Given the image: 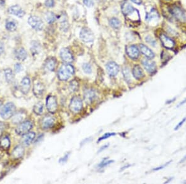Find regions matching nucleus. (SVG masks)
Instances as JSON below:
<instances>
[{
	"mask_svg": "<svg viewBox=\"0 0 186 184\" xmlns=\"http://www.w3.org/2000/svg\"><path fill=\"white\" fill-rule=\"evenodd\" d=\"M74 74V68L71 65H62L58 72V77L61 81H66Z\"/></svg>",
	"mask_w": 186,
	"mask_h": 184,
	"instance_id": "f257e3e1",
	"label": "nucleus"
},
{
	"mask_svg": "<svg viewBox=\"0 0 186 184\" xmlns=\"http://www.w3.org/2000/svg\"><path fill=\"white\" fill-rule=\"evenodd\" d=\"M16 112V106L12 102L6 104L0 112V115L4 120H7L12 117Z\"/></svg>",
	"mask_w": 186,
	"mask_h": 184,
	"instance_id": "f03ea898",
	"label": "nucleus"
},
{
	"mask_svg": "<svg viewBox=\"0 0 186 184\" xmlns=\"http://www.w3.org/2000/svg\"><path fill=\"white\" fill-rule=\"evenodd\" d=\"M33 127V123L30 120L24 121L19 125L16 129V132L18 135H24L29 132Z\"/></svg>",
	"mask_w": 186,
	"mask_h": 184,
	"instance_id": "7ed1b4c3",
	"label": "nucleus"
},
{
	"mask_svg": "<svg viewBox=\"0 0 186 184\" xmlns=\"http://www.w3.org/2000/svg\"><path fill=\"white\" fill-rule=\"evenodd\" d=\"M28 24L36 31H41L43 28V22L41 18L36 16H32L29 17Z\"/></svg>",
	"mask_w": 186,
	"mask_h": 184,
	"instance_id": "20e7f679",
	"label": "nucleus"
},
{
	"mask_svg": "<svg viewBox=\"0 0 186 184\" xmlns=\"http://www.w3.org/2000/svg\"><path fill=\"white\" fill-rule=\"evenodd\" d=\"M83 107V102L80 98L78 96H75L71 100L69 108V110L72 112L78 113L82 109Z\"/></svg>",
	"mask_w": 186,
	"mask_h": 184,
	"instance_id": "39448f33",
	"label": "nucleus"
},
{
	"mask_svg": "<svg viewBox=\"0 0 186 184\" xmlns=\"http://www.w3.org/2000/svg\"><path fill=\"white\" fill-rule=\"evenodd\" d=\"M46 106L48 111L52 113H54L57 111L58 108V104L55 96H48L46 100Z\"/></svg>",
	"mask_w": 186,
	"mask_h": 184,
	"instance_id": "423d86ee",
	"label": "nucleus"
},
{
	"mask_svg": "<svg viewBox=\"0 0 186 184\" xmlns=\"http://www.w3.org/2000/svg\"><path fill=\"white\" fill-rule=\"evenodd\" d=\"M80 38L81 39L86 43L91 42L94 40V37L93 32L87 28H83L80 32Z\"/></svg>",
	"mask_w": 186,
	"mask_h": 184,
	"instance_id": "0eeeda50",
	"label": "nucleus"
},
{
	"mask_svg": "<svg viewBox=\"0 0 186 184\" xmlns=\"http://www.w3.org/2000/svg\"><path fill=\"white\" fill-rule=\"evenodd\" d=\"M142 64L146 71L150 74H154L156 72V65L155 61L147 59L142 60Z\"/></svg>",
	"mask_w": 186,
	"mask_h": 184,
	"instance_id": "6e6552de",
	"label": "nucleus"
},
{
	"mask_svg": "<svg viewBox=\"0 0 186 184\" xmlns=\"http://www.w3.org/2000/svg\"><path fill=\"white\" fill-rule=\"evenodd\" d=\"M170 11L173 16L180 21H185L186 20V17L184 13L181 9L178 6H173L170 9Z\"/></svg>",
	"mask_w": 186,
	"mask_h": 184,
	"instance_id": "1a4fd4ad",
	"label": "nucleus"
},
{
	"mask_svg": "<svg viewBox=\"0 0 186 184\" xmlns=\"http://www.w3.org/2000/svg\"><path fill=\"white\" fill-rule=\"evenodd\" d=\"M126 52L128 56L133 60L137 59L140 56V51L138 47L135 45H131L127 47Z\"/></svg>",
	"mask_w": 186,
	"mask_h": 184,
	"instance_id": "9d476101",
	"label": "nucleus"
},
{
	"mask_svg": "<svg viewBox=\"0 0 186 184\" xmlns=\"http://www.w3.org/2000/svg\"><path fill=\"white\" fill-rule=\"evenodd\" d=\"M55 120L50 115L44 117L41 121V127L43 130H47L52 128L54 125Z\"/></svg>",
	"mask_w": 186,
	"mask_h": 184,
	"instance_id": "9b49d317",
	"label": "nucleus"
},
{
	"mask_svg": "<svg viewBox=\"0 0 186 184\" xmlns=\"http://www.w3.org/2000/svg\"><path fill=\"white\" fill-rule=\"evenodd\" d=\"M8 12L9 13L13 14L18 17H20V18L21 17H22L25 14L24 10H22V8L20 6L17 4L12 6L9 8Z\"/></svg>",
	"mask_w": 186,
	"mask_h": 184,
	"instance_id": "f8f14e48",
	"label": "nucleus"
},
{
	"mask_svg": "<svg viewBox=\"0 0 186 184\" xmlns=\"http://www.w3.org/2000/svg\"><path fill=\"white\" fill-rule=\"evenodd\" d=\"M106 69H107L108 74L111 76H116L119 71V67L118 65L115 62H113V61H111L106 65Z\"/></svg>",
	"mask_w": 186,
	"mask_h": 184,
	"instance_id": "ddd939ff",
	"label": "nucleus"
},
{
	"mask_svg": "<svg viewBox=\"0 0 186 184\" xmlns=\"http://www.w3.org/2000/svg\"><path fill=\"white\" fill-rule=\"evenodd\" d=\"M60 57L64 62L67 63L72 62L73 60V56L72 54H71L70 51L66 48L61 49L60 51Z\"/></svg>",
	"mask_w": 186,
	"mask_h": 184,
	"instance_id": "4468645a",
	"label": "nucleus"
},
{
	"mask_svg": "<svg viewBox=\"0 0 186 184\" xmlns=\"http://www.w3.org/2000/svg\"><path fill=\"white\" fill-rule=\"evenodd\" d=\"M160 40L163 46L167 49H173L175 45V43L173 39L166 36L164 34H161L160 36Z\"/></svg>",
	"mask_w": 186,
	"mask_h": 184,
	"instance_id": "2eb2a0df",
	"label": "nucleus"
},
{
	"mask_svg": "<svg viewBox=\"0 0 186 184\" xmlns=\"http://www.w3.org/2000/svg\"><path fill=\"white\" fill-rule=\"evenodd\" d=\"M31 88V80L28 77H25L22 79L21 83L20 89L24 94H27Z\"/></svg>",
	"mask_w": 186,
	"mask_h": 184,
	"instance_id": "dca6fc26",
	"label": "nucleus"
},
{
	"mask_svg": "<svg viewBox=\"0 0 186 184\" xmlns=\"http://www.w3.org/2000/svg\"><path fill=\"white\" fill-rule=\"evenodd\" d=\"M10 139L7 135L0 137V149L3 151H7L10 147Z\"/></svg>",
	"mask_w": 186,
	"mask_h": 184,
	"instance_id": "f3484780",
	"label": "nucleus"
},
{
	"mask_svg": "<svg viewBox=\"0 0 186 184\" xmlns=\"http://www.w3.org/2000/svg\"><path fill=\"white\" fill-rule=\"evenodd\" d=\"M96 98V94L93 89H86L84 92V99L86 103L93 102Z\"/></svg>",
	"mask_w": 186,
	"mask_h": 184,
	"instance_id": "a211bd4d",
	"label": "nucleus"
},
{
	"mask_svg": "<svg viewBox=\"0 0 186 184\" xmlns=\"http://www.w3.org/2000/svg\"><path fill=\"white\" fill-rule=\"evenodd\" d=\"M24 154V147L21 145L16 146L11 153V156L14 159H20L23 156Z\"/></svg>",
	"mask_w": 186,
	"mask_h": 184,
	"instance_id": "6ab92c4d",
	"label": "nucleus"
},
{
	"mask_svg": "<svg viewBox=\"0 0 186 184\" xmlns=\"http://www.w3.org/2000/svg\"><path fill=\"white\" fill-rule=\"evenodd\" d=\"M135 11V9L128 2H125L122 6V13L126 17L132 14Z\"/></svg>",
	"mask_w": 186,
	"mask_h": 184,
	"instance_id": "aec40b11",
	"label": "nucleus"
},
{
	"mask_svg": "<svg viewBox=\"0 0 186 184\" xmlns=\"http://www.w3.org/2000/svg\"><path fill=\"white\" fill-rule=\"evenodd\" d=\"M35 137L34 132H29L24 135L22 139V144L24 146H29L34 141Z\"/></svg>",
	"mask_w": 186,
	"mask_h": 184,
	"instance_id": "412c9836",
	"label": "nucleus"
},
{
	"mask_svg": "<svg viewBox=\"0 0 186 184\" xmlns=\"http://www.w3.org/2000/svg\"><path fill=\"white\" fill-rule=\"evenodd\" d=\"M57 64V61L54 58H48L45 64H44V68L49 72L54 71Z\"/></svg>",
	"mask_w": 186,
	"mask_h": 184,
	"instance_id": "4be33fe9",
	"label": "nucleus"
},
{
	"mask_svg": "<svg viewBox=\"0 0 186 184\" xmlns=\"http://www.w3.org/2000/svg\"><path fill=\"white\" fill-rule=\"evenodd\" d=\"M140 48L141 53H142L147 58L152 59L155 57V54L145 45L140 44Z\"/></svg>",
	"mask_w": 186,
	"mask_h": 184,
	"instance_id": "5701e85b",
	"label": "nucleus"
},
{
	"mask_svg": "<svg viewBox=\"0 0 186 184\" xmlns=\"http://www.w3.org/2000/svg\"><path fill=\"white\" fill-rule=\"evenodd\" d=\"M6 28L10 32L15 31L17 28V22L13 18L7 19L6 22Z\"/></svg>",
	"mask_w": 186,
	"mask_h": 184,
	"instance_id": "b1692460",
	"label": "nucleus"
},
{
	"mask_svg": "<svg viewBox=\"0 0 186 184\" xmlns=\"http://www.w3.org/2000/svg\"><path fill=\"white\" fill-rule=\"evenodd\" d=\"M15 57L17 60L24 61L28 57V54L24 48H19L15 51Z\"/></svg>",
	"mask_w": 186,
	"mask_h": 184,
	"instance_id": "393cba45",
	"label": "nucleus"
},
{
	"mask_svg": "<svg viewBox=\"0 0 186 184\" xmlns=\"http://www.w3.org/2000/svg\"><path fill=\"white\" fill-rule=\"evenodd\" d=\"M133 75L137 80H140L143 77V72L141 68L139 65H135L133 68Z\"/></svg>",
	"mask_w": 186,
	"mask_h": 184,
	"instance_id": "a878e982",
	"label": "nucleus"
},
{
	"mask_svg": "<svg viewBox=\"0 0 186 184\" xmlns=\"http://www.w3.org/2000/svg\"><path fill=\"white\" fill-rule=\"evenodd\" d=\"M12 121L13 124H18L23 121L24 118L25 117V114L23 112H19L17 113H14Z\"/></svg>",
	"mask_w": 186,
	"mask_h": 184,
	"instance_id": "bb28decb",
	"label": "nucleus"
},
{
	"mask_svg": "<svg viewBox=\"0 0 186 184\" xmlns=\"http://www.w3.org/2000/svg\"><path fill=\"white\" fill-rule=\"evenodd\" d=\"M159 19V14L158 11L153 9L146 16V20L148 22H151L153 21L158 20Z\"/></svg>",
	"mask_w": 186,
	"mask_h": 184,
	"instance_id": "cd10ccee",
	"label": "nucleus"
},
{
	"mask_svg": "<svg viewBox=\"0 0 186 184\" xmlns=\"http://www.w3.org/2000/svg\"><path fill=\"white\" fill-rule=\"evenodd\" d=\"M44 91V86L41 83L35 84L33 88V92L36 96H39L42 94Z\"/></svg>",
	"mask_w": 186,
	"mask_h": 184,
	"instance_id": "c85d7f7f",
	"label": "nucleus"
},
{
	"mask_svg": "<svg viewBox=\"0 0 186 184\" xmlns=\"http://www.w3.org/2000/svg\"><path fill=\"white\" fill-rule=\"evenodd\" d=\"M31 52L33 55H36L39 53L40 50V43L37 41H33L31 44Z\"/></svg>",
	"mask_w": 186,
	"mask_h": 184,
	"instance_id": "c756f323",
	"label": "nucleus"
},
{
	"mask_svg": "<svg viewBox=\"0 0 186 184\" xmlns=\"http://www.w3.org/2000/svg\"><path fill=\"white\" fill-rule=\"evenodd\" d=\"M43 104L42 102H38L34 106L33 111L37 115H41L43 111Z\"/></svg>",
	"mask_w": 186,
	"mask_h": 184,
	"instance_id": "7c9ffc66",
	"label": "nucleus"
},
{
	"mask_svg": "<svg viewBox=\"0 0 186 184\" xmlns=\"http://www.w3.org/2000/svg\"><path fill=\"white\" fill-rule=\"evenodd\" d=\"M4 74H5V77L7 83H11L14 80V74L13 73L12 70L11 69H6L4 70Z\"/></svg>",
	"mask_w": 186,
	"mask_h": 184,
	"instance_id": "2f4dec72",
	"label": "nucleus"
},
{
	"mask_svg": "<svg viewBox=\"0 0 186 184\" xmlns=\"http://www.w3.org/2000/svg\"><path fill=\"white\" fill-rule=\"evenodd\" d=\"M110 25L114 29H119L121 26L120 21L116 17H113L109 21Z\"/></svg>",
	"mask_w": 186,
	"mask_h": 184,
	"instance_id": "473e14b6",
	"label": "nucleus"
},
{
	"mask_svg": "<svg viewBox=\"0 0 186 184\" xmlns=\"http://www.w3.org/2000/svg\"><path fill=\"white\" fill-rule=\"evenodd\" d=\"M46 20L49 24H52L56 20V16L52 12H47L46 14Z\"/></svg>",
	"mask_w": 186,
	"mask_h": 184,
	"instance_id": "72a5a7b5",
	"label": "nucleus"
},
{
	"mask_svg": "<svg viewBox=\"0 0 186 184\" xmlns=\"http://www.w3.org/2000/svg\"><path fill=\"white\" fill-rule=\"evenodd\" d=\"M122 72H123V77H124V78H125V81H126L128 83H130V81H131V77H130V72H129L128 68L127 67L123 68V70H122Z\"/></svg>",
	"mask_w": 186,
	"mask_h": 184,
	"instance_id": "f704fd0d",
	"label": "nucleus"
},
{
	"mask_svg": "<svg viewBox=\"0 0 186 184\" xmlns=\"http://www.w3.org/2000/svg\"><path fill=\"white\" fill-rule=\"evenodd\" d=\"M114 161H110V160H108L107 158H104L101 162H100V164H99L98 167L99 168H104L105 167H106V166H108V165H109L110 164H111L112 162H113Z\"/></svg>",
	"mask_w": 186,
	"mask_h": 184,
	"instance_id": "c9c22d12",
	"label": "nucleus"
},
{
	"mask_svg": "<svg viewBox=\"0 0 186 184\" xmlns=\"http://www.w3.org/2000/svg\"><path fill=\"white\" fill-rule=\"evenodd\" d=\"M145 40L148 43H149V45H151L152 46H153V47H156V41L152 36H146L145 38Z\"/></svg>",
	"mask_w": 186,
	"mask_h": 184,
	"instance_id": "e433bc0d",
	"label": "nucleus"
},
{
	"mask_svg": "<svg viewBox=\"0 0 186 184\" xmlns=\"http://www.w3.org/2000/svg\"><path fill=\"white\" fill-rule=\"evenodd\" d=\"M83 71L87 74H90L92 72L91 66L90 64H88V63L83 64Z\"/></svg>",
	"mask_w": 186,
	"mask_h": 184,
	"instance_id": "4c0bfd02",
	"label": "nucleus"
},
{
	"mask_svg": "<svg viewBox=\"0 0 186 184\" xmlns=\"http://www.w3.org/2000/svg\"><path fill=\"white\" fill-rule=\"evenodd\" d=\"M69 88H70V90L73 92L77 91V89L78 88V83L76 81H72L70 83Z\"/></svg>",
	"mask_w": 186,
	"mask_h": 184,
	"instance_id": "58836bf2",
	"label": "nucleus"
},
{
	"mask_svg": "<svg viewBox=\"0 0 186 184\" xmlns=\"http://www.w3.org/2000/svg\"><path fill=\"white\" fill-rule=\"evenodd\" d=\"M61 20L62 21L61 22V28L62 29L66 31L68 29V24L66 21V19L63 18V19H61Z\"/></svg>",
	"mask_w": 186,
	"mask_h": 184,
	"instance_id": "ea45409f",
	"label": "nucleus"
},
{
	"mask_svg": "<svg viewBox=\"0 0 186 184\" xmlns=\"http://www.w3.org/2000/svg\"><path fill=\"white\" fill-rule=\"evenodd\" d=\"M114 135H116V133H105L103 136H102L101 138H99V139H98V142H99L102 141V140L105 139H107V138H109V137H111L112 136H114Z\"/></svg>",
	"mask_w": 186,
	"mask_h": 184,
	"instance_id": "a19ab883",
	"label": "nucleus"
},
{
	"mask_svg": "<svg viewBox=\"0 0 186 184\" xmlns=\"http://www.w3.org/2000/svg\"><path fill=\"white\" fill-rule=\"evenodd\" d=\"M45 4L48 7H52L54 6L55 1L54 0H46Z\"/></svg>",
	"mask_w": 186,
	"mask_h": 184,
	"instance_id": "79ce46f5",
	"label": "nucleus"
},
{
	"mask_svg": "<svg viewBox=\"0 0 186 184\" xmlns=\"http://www.w3.org/2000/svg\"><path fill=\"white\" fill-rule=\"evenodd\" d=\"M14 69L16 73H19L22 70V66L20 63H17L14 66Z\"/></svg>",
	"mask_w": 186,
	"mask_h": 184,
	"instance_id": "37998d69",
	"label": "nucleus"
},
{
	"mask_svg": "<svg viewBox=\"0 0 186 184\" xmlns=\"http://www.w3.org/2000/svg\"><path fill=\"white\" fill-rule=\"evenodd\" d=\"M171 162H172V161H170L169 162H166V164H163V165H161V166H159V167H158V168H155V169H153V171H159V170H161V169L165 168L166 167V166H167L168 165H169Z\"/></svg>",
	"mask_w": 186,
	"mask_h": 184,
	"instance_id": "c03bdc74",
	"label": "nucleus"
},
{
	"mask_svg": "<svg viewBox=\"0 0 186 184\" xmlns=\"http://www.w3.org/2000/svg\"><path fill=\"white\" fill-rule=\"evenodd\" d=\"M6 128V125L5 123L0 121V135H1L4 130Z\"/></svg>",
	"mask_w": 186,
	"mask_h": 184,
	"instance_id": "a18cd8bd",
	"label": "nucleus"
},
{
	"mask_svg": "<svg viewBox=\"0 0 186 184\" xmlns=\"http://www.w3.org/2000/svg\"><path fill=\"white\" fill-rule=\"evenodd\" d=\"M186 121V117H185V118H184L179 123V124L177 125L176 126V127L174 128V130L175 131H176V130H179L182 126V125L184 124V122Z\"/></svg>",
	"mask_w": 186,
	"mask_h": 184,
	"instance_id": "49530a36",
	"label": "nucleus"
},
{
	"mask_svg": "<svg viewBox=\"0 0 186 184\" xmlns=\"http://www.w3.org/2000/svg\"><path fill=\"white\" fill-rule=\"evenodd\" d=\"M84 4L87 6V7H91L94 4V1L93 0H83Z\"/></svg>",
	"mask_w": 186,
	"mask_h": 184,
	"instance_id": "de8ad7c7",
	"label": "nucleus"
},
{
	"mask_svg": "<svg viewBox=\"0 0 186 184\" xmlns=\"http://www.w3.org/2000/svg\"><path fill=\"white\" fill-rule=\"evenodd\" d=\"M68 156H69V154L68 153V154H66L63 157H62V158H61V159H60L59 162H60V163H64V162H66L67 160H68Z\"/></svg>",
	"mask_w": 186,
	"mask_h": 184,
	"instance_id": "09e8293b",
	"label": "nucleus"
},
{
	"mask_svg": "<svg viewBox=\"0 0 186 184\" xmlns=\"http://www.w3.org/2000/svg\"><path fill=\"white\" fill-rule=\"evenodd\" d=\"M4 45H3V43L0 41V55H1L4 51Z\"/></svg>",
	"mask_w": 186,
	"mask_h": 184,
	"instance_id": "8fccbe9b",
	"label": "nucleus"
},
{
	"mask_svg": "<svg viewBox=\"0 0 186 184\" xmlns=\"http://www.w3.org/2000/svg\"><path fill=\"white\" fill-rule=\"evenodd\" d=\"M131 1L134 3L137 4H140L141 3V2H142L141 0H131Z\"/></svg>",
	"mask_w": 186,
	"mask_h": 184,
	"instance_id": "3c124183",
	"label": "nucleus"
},
{
	"mask_svg": "<svg viewBox=\"0 0 186 184\" xmlns=\"http://www.w3.org/2000/svg\"><path fill=\"white\" fill-rule=\"evenodd\" d=\"M185 103H186V98L185 99H184L181 102H180V104L178 105V106H177V107H181V106H182V105H184Z\"/></svg>",
	"mask_w": 186,
	"mask_h": 184,
	"instance_id": "603ef678",
	"label": "nucleus"
},
{
	"mask_svg": "<svg viewBox=\"0 0 186 184\" xmlns=\"http://www.w3.org/2000/svg\"><path fill=\"white\" fill-rule=\"evenodd\" d=\"M108 146H109V145H104V146H102V147H101V148L100 149V150H99V152H101V151H102V150H105V149H106V148H107V147H108Z\"/></svg>",
	"mask_w": 186,
	"mask_h": 184,
	"instance_id": "864d4df0",
	"label": "nucleus"
},
{
	"mask_svg": "<svg viewBox=\"0 0 186 184\" xmlns=\"http://www.w3.org/2000/svg\"><path fill=\"white\" fill-rule=\"evenodd\" d=\"M186 161V155L183 157V158L180 161V162H179V163L181 164V163H184V162H185Z\"/></svg>",
	"mask_w": 186,
	"mask_h": 184,
	"instance_id": "5fc2aeb1",
	"label": "nucleus"
},
{
	"mask_svg": "<svg viewBox=\"0 0 186 184\" xmlns=\"http://www.w3.org/2000/svg\"><path fill=\"white\" fill-rule=\"evenodd\" d=\"M175 100H176V98H174L173 100H170V101H167V102H166V103H167V104H171V102H174Z\"/></svg>",
	"mask_w": 186,
	"mask_h": 184,
	"instance_id": "6e6d98bb",
	"label": "nucleus"
},
{
	"mask_svg": "<svg viewBox=\"0 0 186 184\" xmlns=\"http://www.w3.org/2000/svg\"><path fill=\"white\" fill-rule=\"evenodd\" d=\"M173 179V177H171V178H170V179L168 180H167V181H166L165 182H164V183H169L170 182H171L172 180Z\"/></svg>",
	"mask_w": 186,
	"mask_h": 184,
	"instance_id": "4d7b16f0",
	"label": "nucleus"
},
{
	"mask_svg": "<svg viewBox=\"0 0 186 184\" xmlns=\"http://www.w3.org/2000/svg\"><path fill=\"white\" fill-rule=\"evenodd\" d=\"M1 105H2V102L0 101V107H1Z\"/></svg>",
	"mask_w": 186,
	"mask_h": 184,
	"instance_id": "13d9d810",
	"label": "nucleus"
},
{
	"mask_svg": "<svg viewBox=\"0 0 186 184\" xmlns=\"http://www.w3.org/2000/svg\"><path fill=\"white\" fill-rule=\"evenodd\" d=\"M1 156H0V159H1Z\"/></svg>",
	"mask_w": 186,
	"mask_h": 184,
	"instance_id": "bf43d9fd",
	"label": "nucleus"
}]
</instances>
